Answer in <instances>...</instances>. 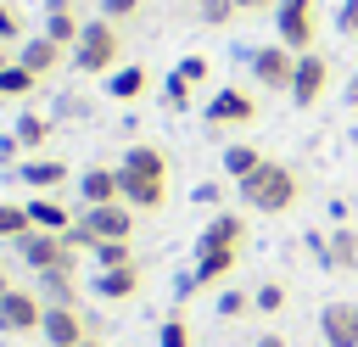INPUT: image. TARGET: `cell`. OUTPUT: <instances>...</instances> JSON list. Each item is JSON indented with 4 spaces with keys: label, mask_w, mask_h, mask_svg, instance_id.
I'll return each mask as SVG.
<instances>
[{
    "label": "cell",
    "mask_w": 358,
    "mask_h": 347,
    "mask_svg": "<svg viewBox=\"0 0 358 347\" xmlns=\"http://www.w3.org/2000/svg\"><path fill=\"white\" fill-rule=\"evenodd\" d=\"M6 291H11V285H6V274H0V297H6Z\"/></svg>",
    "instance_id": "45"
},
{
    "label": "cell",
    "mask_w": 358,
    "mask_h": 347,
    "mask_svg": "<svg viewBox=\"0 0 358 347\" xmlns=\"http://www.w3.org/2000/svg\"><path fill=\"white\" fill-rule=\"evenodd\" d=\"M246 67H252V78H257L263 90H285V95H291L296 50H285V45L274 39V45H257V50H246Z\"/></svg>",
    "instance_id": "7"
},
{
    "label": "cell",
    "mask_w": 358,
    "mask_h": 347,
    "mask_svg": "<svg viewBox=\"0 0 358 347\" xmlns=\"http://www.w3.org/2000/svg\"><path fill=\"white\" fill-rule=\"evenodd\" d=\"M11 134H17V146H22V151H39V146L50 140V118H39V112H22Z\"/></svg>",
    "instance_id": "26"
},
{
    "label": "cell",
    "mask_w": 358,
    "mask_h": 347,
    "mask_svg": "<svg viewBox=\"0 0 358 347\" xmlns=\"http://www.w3.org/2000/svg\"><path fill=\"white\" fill-rule=\"evenodd\" d=\"M90 291L106 297V302H129V297L140 291V263H129V269H95Z\"/></svg>",
    "instance_id": "16"
},
{
    "label": "cell",
    "mask_w": 358,
    "mask_h": 347,
    "mask_svg": "<svg viewBox=\"0 0 358 347\" xmlns=\"http://www.w3.org/2000/svg\"><path fill=\"white\" fill-rule=\"evenodd\" d=\"M246 308H252V297H246L241 285H229V291H218V313H224V319H241Z\"/></svg>",
    "instance_id": "34"
},
{
    "label": "cell",
    "mask_w": 358,
    "mask_h": 347,
    "mask_svg": "<svg viewBox=\"0 0 358 347\" xmlns=\"http://www.w3.org/2000/svg\"><path fill=\"white\" fill-rule=\"evenodd\" d=\"M90 263L95 269H129L134 263V241H101V246H90Z\"/></svg>",
    "instance_id": "27"
},
{
    "label": "cell",
    "mask_w": 358,
    "mask_h": 347,
    "mask_svg": "<svg viewBox=\"0 0 358 347\" xmlns=\"http://www.w3.org/2000/svg\"><path fill=\"white\" fill-rule=\"evenodd\" d=\"M179 78H190V84H201L207 78V56H179V67H173Z\"/></svg>",
    "instance_id": "36"
},
{
    "label": "cell",
    "mask_w": 358,
    "mask_h": 347,
    "mask_svg": "<svg viewBox=\"0 0 358 347\" xmlns=\"http://www.w3.org/2000/svg\"><path fill=\"white\" fill-rule=\"evenodd\" d=\"M201 118H207L213 129H229V123H252V118H257V101H252L241 84H224V90H213V101L201 106Z\"/></svg>",
    "instance_id": "10"
},
{
    "label": "cell",
    "mask_w": 358,
    "mask_h": 347,
    "mask_svg": "<svg viewBox=\"0 0 358 347\" xmlns=\"http://www.w3.org/2000/svg\"><path fill=\"white\" fill-rule=\"evenodd\" d=\"M17 179H22L28 190H56V185H67V162H62V157H28V162L17 168Z\"/></svg>",
    "instance_id": "18"
},
{
    "label": "cell",
    "mask_w": 358,
    "mask_h": 347,
    "mask_svg": "<svg viewBox=\"0 0 358 347\" xmlns=\"http://www.w3.org/2000/svg\"><path fill=\"white\" fill-rule=\"evenodd\" d=\"M39 336H45V347H78V341L95 336V330H90V319H84L78 308H45Z\"/></svg>",
    "instance_id": "11"
},
{
    "label": "cell",
    "mask_w": 358,
    "mask_h": 347,
    "mask_svg": "<svg viewBox=\"0 0 358 347\" xmlns=\"http://www.w3.org/2000/svg\"><path fill=\"white\" fill-rule=\"evenodd\" d=\"M235 263H241V252H196V285H218V280H229L235 274Z\"/></svg>",
    "instance_id": "22"
},
{
    "label": "cell",
    "mask_w": 358,
    "mask_h": 347,
    "mask_svg": "<svg viewBox=\"0 0 358 347\" xmlns=\"http://www.w3.org/2000/svg\"><path fill=\"white\" fill-rule=\"evenodd\" d=\"M17 62L28 67V73H56L62 62H67V45H56V39H45V34H34V39H22V50H17Z\"/></svg>",
    "instance_id": "15"
},
{
    "label": "cell",
    "mask_w": 358,
    "mask_h": 347,
    "mask_svg": "<svg viewBox=\"0 0 358 347\" xmlns=\"http://www.w3.org/2000/svg\"><path fill=\"white\" fill-rule=\"evenodd\" d=\"M22 235H34V218H28V207H11V201H0V241H22Z\"/></svg>",
    "instance_id": "28"
},
{
    "label": "cell",
    "mask_w": 358,
    "mask_h": 347,
    "mask_svg": "<svg viewBox=\"0 0 358 347\" xmlns=\"http://www.w3.org/2000/svg\"><path fill=\"white\" fill-rule=\"evenodd\" d=\"M257 347H285V336H280V330H268V336H257Z\"/></svg>",
    "instance_id": "40"
},
{
    "label": "cell",
    "mask_w": 358,
    "mask_h": 347,
    "mask_svg": "<svg viewBox=\"0 0 358 347\" xmlns=\"http://www.w3.org/2000/svg\"><path fill=\"white\" fill-rule=\"evenodd\" d=\"M330 269L358 274V229L352 224H336V235H330Z\"/></svg>",
    "instance_id": "23"
},
{
    "label": "cell",
    "mask_w": 358,
    "mask_h": 347,
    "mask_svg": "<svg viewBox=\"0 0 358 347\" xmlns=\"http://www.w3.org/2000/svg\"><path fill=\"white\" fill-rule=\"evenodd\" d=\"M39 319H45V297H39V291L11 285V291L0 297V330H6V336H34Z\"/></svg>",
    "instance_id": "8"
},
{
    "label": "cell",
    "mask_w": 358,
    "mask_h": 347,
    "mask_svg": "<svg viewBox=\"0 0 358 347\" xmlns=\"http://www.w3.org/2000/svg\"><path fill=\"white\" fill-rule=\"evenodd\" d=\"M117 179H123V201L134 213H157L168 201V157L157 146H129L117 162Z\"/></svg>",
    "instance_id": "1"
},
{
    "label": "cell",
    "mask_w": 358,
    "mask_h": 347,
    "mask_svg": "<svg viewBox=\"0 0 358 347\" xmlns=\"http://www.w3.org/2000/svg\"><path fill=\"white\" fill-rule=\"evenodd\" d=\"M241 196H246L252 213H291V207L302 201V174H296L291 162L263 157V168L241 179Z\"/></svg>",
    "instance_id": "2"
},
{
    "label": "cell",
    "mask_w": 358,
    "mask_h": 347,
    "mask_svg": "<svg viewBox=\"0 0 358 347\" xmlns=\"http://www.w3.org/2000/svg\"><path fill=\"white\" fill-rule=\"evenodd\" d=\"M28 218H34V229H45V235H67V229H73V213H67L62 201H50V196H34V201H28Z\"/></svg>",
    "instance_id": "21"
},
{
    "label": "cell",
    "mask_w": 358,
    "mask_h": 347,
    "mask_svg": "<svg viewBox=\"0 0 358 347\" xmlns=\"http://www.w3.org/2000/svg\"><path fill=\"white\" fill-rule=\"evenodd\" d=\"M241 246H246V218L241 213H213L201 241H196V252H241Z\"/></svg>",
    "instance_id": "13"
},
{
    "label": "cell",
    "mask_w": 358,
    "mask_h": 347,
    "mask_svg": "<svg viewBox=\"0 0 358 347\" xmlns=\"http://www.w3.org/2000/svg\"><path fill=\"white\" fill-rule=\"evenodd\" d=\"M274 28H280V45L285 50H313L319 39V17H313V0H280L274 6Z\"/></svg>",
    "instance_id": "6"
},
{
    "label": "cell",
    "mask_w": 358,
    "mask_h": 347,
    "mask_svg": "<svg viewBox=\"0 0 358 347\" xmlns=\"http://www.w3.org/2000/svg\"><path fill=\"white\" fill-rule=\"evenodd\" d=\"M17 257H22L34 274H50V269H78V246H73L67 235H45V229L22 235V241H17Z\"/></svg>",
    "instance_id": "5"
},
{
    "label": "cell",
    "mask_w": 358,
    "mask_h": 347,
    "mask_svg": "<svg viewBox=\"0 0 358 347\" xmlns=\"http://www.w3.org/2000/svg\"><path fill=\"white\" fill-rule=\"evenodd\" d=\"M196 6H201V22H207V28H224V22L241 11L235 0H196Z\"/></svg>",
    "instance_id": "32"
},
{
    "label": "cell",
    "mask_w": 358,
    "mask_h": 347,
    "mask_svg": "<svg viewBox=\"0 0 358 347\" xmlns=\"http://www.w3.org/2000/svg\"><path fill=\"white\" fill-rule=\"evenodd\" d=\"M196 201L218 207V201H224V185H218V179H201V185H196Z\"/></svg>",
    "instance_id": "38"
},
{
    "label": "cell",
    "mask_w": 358,
    "mask_h": 347,
    "mask_svg": "<svg viewBox=\"0 0 358 347\" xmlns=\"http://www.w3.org/2000/svg\"><path fill=\"white\" fill-rule=\"evenodd\" d=\"M78 347H101V336H84V341H78Z\"/></svg>",
    "instance_id": "44"
},
{
    "label": "cell",
    "mask_w": 358,
    "mask_h": 347,
    "mask_svg": "<svg viewBox=\"0 0 358 347\" xmlns=\"http://www.w3.org/2000/svg\"><path fill=\"white\" fill-rule=\"evenodd\" d=\"M67 241H73L78 252H90V246H101V241H134V207H129V201H106V207H84V213L73 218V229H67Z\"/></svg>",
    "instance_id": "3"
},
{
    "label": "cell",
    "mask_w": 358,
    "mask_h": 347,
    "mask_svg": "<svg viewBox=\"0 0 358 347\" xmlns=\"http://www.w3.org/2000/svg\"><path fill=\"white\" fill-rule=\"evenodd\" d=\"M190 95H196V84H190V78H179V73H168V78H162V101H168L173 112H185V106H190Z\"/></svg>",
    "instance_id": "29"
},
{
    "label": "cell",
    "mask_w": 358,
    "mask_h": 347,
    "mask_svg": "<svg viewBox=\"0 0 358 347\" xmlns=\"http://www.w3.org/2000/svg\"><path fill=\"white\" fill-rule=\"evenodd\" d=\"M117 56H123V34H117V22H106V17H84V34H78V45L67 50V62H73L78 73H112Z\"/></svg>",
    "instance_id": "4"
},
{
    "label": "cell",
    "mask_w": 358,
    "mask_h": 347,
    "mask_svg": "<svg viewBox=\"0 0 358 347\" xmlns=\"http://www.w3.org/2000/svg\"><path fill=\"white\" fill-rule=\"evenodd\" d=\"M145 84H151V73H145L140 62H123V67H112V73H106L112 101H140V95H145Z\"/></svg>",
    "instance_id": "20"
},
{
    "label": "cell",
    "mask_w": 358,
    "mask_h": 347,
    "mask_svg": "<svg viewBox=\"0 0 358 347\" xmlns=\"http://www.w3.org/2000/svg\"><path fill=\"white\" fill-rule=\"evenodd\" d=\"M330 90V62L319 50H302L296 56V73H291V106H319Z\"/></svg>",
    "instance_id": "9"
},
{
    "label": "cell",
    "mask_w": 358,
    "mask_h": 347,
    "mask_svg": "<svg viewBox=\"0 0 358 347\" xmlns=\"http://www.w3.org/2000/svg\"><path fill=\"white\" fill-rule=\"evenodd\" d=\"M336 28L358 39V0H341V6H336Z\"/></svg>",
    "instance_id": "37"
},
{
    "label": "cell",
    "mask_w": 358,
    "mask_h": 347,
    "mask_svg": "<svg viewBox=\"0 0 358 347\" xmlns=\"http://www.w3.org/2000/svg\"><path fill=\"white\" fill-rule=\"evenodd\" d=\"M78 201H84V207L123 201V179H117V168H84V179H78Z\"/></svg>",
    "instance_id": "14"
},
{
    "label": "cell",
    "mask_w": 358,
    "mask_h": 347,
    "mask_svg": "<svg viewBox=\"0 0 358 347\" xmlns=\"http://www.w3.org/2000/svg\"><path fill=\"white\" fill-rule=\"evenodd\" d=\"M319 336H324V347H358V302H324Z\"/></svg>",
    "instance_id": "12"
},
{
    "label": "cell",
    "mask_w": 358,
    "mask_h": 347,
    "mask_svg": "<svg viewBox=\"0 0 358 347\" xmlns=\"http://www.w3.org/2000/svg\"><path fill=\"white\" fill-rule=\"evenodd\" d=\"M39 297H45V308H78V274L73 269L39 274Z\"/></svg>",
    "instance_id": "19"
},
{
    "label": "cell",
    "mask_w": 358,
    "mask_h": 347,
    "mask_svg": "<svg viewBox=\"0 0 358 347\" xmlns=\"http://www.w3.org/2000/svg\"><path fill=\"white\" fill-rule=\"evenodd\" d=\"M34 84H39V73H28L22 62H11V67L0 73V101H28Z\"/></svg>",
    "instance_id": "25"
},
{
    "label": "cell",
    "mask_w": 358,
    "mask_h": 347,
    "mask_svg": "<svg viewBox=\"0 0 358 347\" xmlns=\"http://www.w3.org/2000/svg\"><path fill=\"white\" fill-rule=\"evenodd\" d=\"M190 291H201V285H196V274H179V280H173V297H179V302H185V297H190Z\"/></svg>",
    "instance_id": "39"
},
{
    "label": "cell",
    "mask_w": 358,
    "mask_h": 347,
    "mask_svg": "<svg viewBox=\"0 0 358 347\" xmlns=\"http://www.w3.org/2000/svg\"><path fill=\"white\" fill-rule=\"evenodd\" d=\"M257 168H263V151H257V146H246V140H241V146H224V174H229L235 185H241L246 174H257Z\"/></svg>",
    "instance_id": "24"
},
{
    "label": "cell",
    "mask_w": 358,
    "mask_h": 347,
    "mask_svg": "<svg viewBox=\"0 0 358 347\" xmlns=\"http://www.w3.org/2000/svg\"><path fill=\"white\" fill-rule=\"evenodd\" d=\"M78 34H84V17H78V6L73 0H50V11H45V39H56V45H78Z\"/></svg>",
    "instance_id": "17"
},
{
    "label": "cell",
    "mask_w": 358,
    "mask_h": 347,
    "mask_svg": "<svg viewBox=\"0 0 358 347\" xmlns=\"http://www.w3.org/2000/svg\"><path fill=\"white\" fill-rule=\"evenodd\" d=\"M145 11V0H101V17L106 22H134Z\"/></svg>",
    "instance_id": "33"
},
{
    "label": "cell",
    "mask_w": 358,
    "mask_h": 347,
    "mask_svg": "<svg viewBox=\"0 0 358 347\" xmlns=\"http://www.w3.org/2000/svg\"><path fill=\"white\" fill-rule=\"evenodd\" d=\"M347 101L358 106V67H352V78H347Z\"/></svg>",
    "instance_id": "42"
},
{
    "label": "cell",
    "mask_w": 358,
    "mask_h": 347,
    "mask_svg": "<svg viewBox=\"0 0 358 347\" xmlns=\"http://www.w3.org/2000/svg\"><path fill=\"white\" fill-rule=\"evenodd\" d=\"M252 308H257V313H280V308H285V285H280V280H263V285L252 291Z\"/></svg>",
    "instance_id": "30"
},
{
    "label": "cell",
    "mask_w": 358,
    "mask_h": 347,
    "mask_svg": "<svg viewBox=\"0 0 358 347\" xmlns=\"http://www.w3.org/2000/svg\"><path fill=\"white\" fill-rule=\"evenodd\" d=\"M157 347H190V325H185V313H168V319H162Z\"/></svg>",
    "instance_id": "31"
},
{
    "label": "cell",
    "mask_w": 358,
    "mask_h": 347,
    "mask_svg": "<svg viewBox=\"0 0 358 347\" xmlns=\"http://www.w3.org/2000/svg\"><path fill=\"white\" fill-rule=\"evenodd\" d=\"M241 11H263V6H280V0H235Z\"/></svg>",
    "instance_id": "41"
},
{
    "label": "cell",
    "mask_w": 358,
    "mask_h": 347,
    "mask_svg": "<svg viewBox=\"0 0 358 347\" xmlns=\"http://www.w3.org/2000/svg\"><path fill=\"white\" fill-rule=\"evenodd\" d=\"M11 62H17V56H11V50H6V45H0V73H6V67H11Z\"/></svg>",
    "instance_id": "43"
},
{
    "label": "cell",
    "mask_w": 358,
    "mask_h": 347,
    "mask_svg": "<svg viewBox=\"0 0 358 347\" xmlns=\"http://www.w3.org/2000/svg\"><path fill=\"white\" fill-rule=\"evenodd\" d=\"M11 39H22V11L0 0V45H11Z\"/></svg>",
    "instance_id": "35"
}]
</instances>
